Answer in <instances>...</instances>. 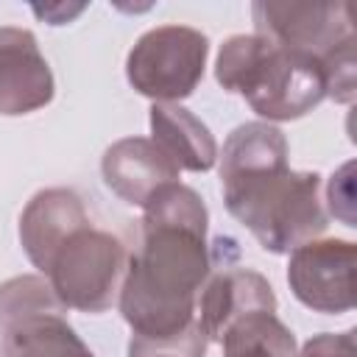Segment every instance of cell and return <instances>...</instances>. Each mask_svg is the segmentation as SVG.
Returning a JSON list of instances; mask_svg holds the SVG:
<instances>
[{
	"label": "cell",
	"instance_id": "1",
	"mask_svg": "<svg viewBox=\"0 0 357 357\" xmlns=\"http://www.w3.org/2000/svg\"><path fill=\"white\" fill-rule=\"evenodd\" d=\"M142 243L128 257L120 315L139 337H176L195 324V307L215 268L204 198L170 181L142 206Z\"/></svg>",
	"mask_w": 357,
	"mask_h": 357
},
{
	"label": "cell",
	"instance_id": "2",
	"mask_svg": "<svg viewBox=\"0 0 357 357\" xmlns=\"http://www.w3.org/2000/svg\"><path fill=\"white\" fill-rule=\"evenodd\" d=\"M218 159L229 215L265 251L290 254L324 234L329 215L321 198V176L290 170L282 128L265 120L243 123L226 137Z\"/></svg>",
	"mask_w": 357,
	"mask_h": 357
},
{
	"label": "cell",
	"instance_id": "3",
	"mask_svg": "<svg viewBox=\"0 0 357 357\" xmlns=\"http://www.w3.org/2000/svg\"><path fill=\"white\" fill-rule=\"evenodd\" d=\"M215 78L226 92L243 95L265 123L298 120L326 98L321 59L259 33L229 36L218 50Z\"/></svg>",
	"mask_w": 357,
	"mask_h": 357
},
{
	"label": "cell",
	"instance_id": "4",
	"mask_svg": "<svg viewBox=\"0 0 357 357\" xmlns=\"http://www.w3.org/2000/svg\"><path fill=\"white\" fill-rule=\"evenodd\" d=\"M126 243L103 229L81 226L50 257L45 279L67 310L106 312L120 298L128 268Z\"/></svg>",
	"mask_w": 357,
	"mask_h": 357
},
{
	"label": "cell",
	"instance_id": "5",
	"mask_svg": "<svg viewBox=\"0 0 357 357\" xmlns=\"http://www.w3.org/2000/svg\"><path fill=\"white\" fill-rule=\"evenodd\" d=\"M67 307L42 276H14L0 284L3 357H95L64 318Z\"/></svg>",
	"mask_w": 357,
	"mask_h": 357
},
{
	"label": "cell",
	"instance_id": "6",
	"mask_svg": "<svg viewBox=\"0 0 357 357\" xmlns=\"http://www.w3.org/2000/svg\"><path fill=\"white\" fill-rule=\"evenodd\" d=\"M209 39L190 25L145 31L126 56L128 84L153 103H181L204 78Z\"/></svg>",
	"mask_w": 357,
	"mask_h": 357
},
{
	"label": "cell",
	"instance_id": "7",
	"mask_svg": "<svg viewBox=\"0 0 357 357\" xmlns=\"http://www.w3.org/2000/svg\"><path fill=\"white\" fill-rule=\"evenodd\" d=\"M354 265L357 245L351 240H310L290 251L287 284L293 296L315 312H349L357 301Z\"/></svg>",
	"mask_w": 357,
	"mask_h": 357
},
{
	"label": "cell",
	"instance_id": "8",
	"mask_svg": "<svg viewBox=\"0 0 357 357\" xmlns=\"http://www.w3.org/2000/svg\"><path fill=\"white\" fill-rule=\"evenodd\" d=\"M254 33L324 59L343 42L354 39L351 14L346 3H276L259 0L251 6Z\"/></svg>",
	"mask_w": 357,
	"mask_h": 357
},
{
	"label": "cell",
	"instance_id": "9",
	"mask_svg": "<svg viewBox=\"0 0 357 357\" xmlns=\"http://www.w3.org/2000/svg\"><path fill=\"white\" fill-rule=\"evenodd\" d=\"M56 81L36 36L28 28H0V114L20 117L45 109Z\"/></svg>",
	"mask_w": 357,
	"mask_h": 357
},
{
	"label": "cell",
	"instance_id": "10",
	"mask_svg": "<svg viewBox=\"0 0 357 357\" xmlns=\"http://www.w3.org/2000/svg\"><path fill=\"white\" fill-rule=\"evenodd\" d=\"M251 312H276V296L271 282L251 268L220 265V271L209 276L198 296L195 324L201 326L206 340L220 343L223 332L237 318Z\"/></svg>",
	"mask_w": 357,
	"mask_h": 357
},
{
	"label": "cell",
	"instance_id": "11",
	"mask_svg": "<svg viewBox=\"0 0 357 357\" xmlns=\"http://www.w3.org/2000/svg\"><path fill=\"white\" fill-rule=\"evenodd\" d=\"M89 215L78 192L67 187L39 190L20 215V243L36 271H47L56 248L81 226H89Z\"/></svg>",
	"mask_w": 357,
	"mask_h": 357
},
{
	"label": "cell",
	"instance_id": "12",
	"mask_svg": "<svg viewBox=\"0 0 357 357\" xmlns=\"http://www.w3.org/2000/svg\"><path fill=\"white\" fill-rule=\"evenodd\" d=\"M100 176L106 187L131 206H145L156 190L178 181L173 162L145 137H126L112 142L100 159Z\"/></svg>",
	"mask_w": 357,
	"mask_h": 357
},
{
	"label": "cell",
	"instance_id": "13",
	"mask_svg": "<svg viewBox=\"0 0 357 357\" xmlns=\"http://www.w3.org/2000/svg\"><path fill=\"white\" fill-rule=\"evenodd\" d=\"M151 139L176 170L206 173L218 162V142L209 126L181 103L151 106Z\"/></svg>",
	"mask_w": 357,
	"mask_h": 357
},
{
	"label": "cell",
	"instance_id": "14",
	"mask_svg": "<svg viewBox=\"0 0 357 357\" xmlns=\"http://www.w3.org/2000/svg\"><path fill=\"white\" fill-rule=\"evenodd\" d=\"M223 357H293L296 337L276 312H251L237 318L220 337Z\"/></svg>",
	"mask_w": 357,
	"mask_h": 357
},
{
	"label": "cell",
	"instance_id": "15",
	"mask_svg": "<svg viewBox=\"0 0 357 357\" xmlns=\"http://www.w3.org/2000/svg\"><path fill=\"white\" fill-rule=\"evenodd\" d=\"M206 354V337L198 324H192L187 332L176 337H139L131 335L128 340V357H204Z\"/></svg>",
	"mask_w": 357,
	"mask_h": 357
},
{
	"label": "cell",
	"instance_id": "16",
	"mask_svg": "<svg viewBox=\"0 0 357 357\" xmlns=\"http://www.w3.org/2000/svg\"><path fill=\"white\" fill-rule=\"evenodd\" d=\"M324 78H326V98L335 103H351L357 92V78H354V39L343 42L332 53L321 59Z\"/></svg>",
	"mask_w": 357,
	"mask_h": 357
},
{
	"label": "cell",
	"instance_id": "17",
	"mask_svg": "<svg viewBox=\"0 0 357 357\" xmlns=\"http://www.w3.org/2000/svg\"><path fill=\"white\" fill-rule=\"evenodd\" d=\"M326 204L337 220H343L346 226H357V218H354V162H346L337 173H332L329 187H326Z\"/></svg>",
	"mask_w": 357,
	"mask_h": 357
},
{
	"label": "cell",
	"instance_id": "18",
	"mask_svg": "<svg viewBox=\"0 0 357 357\" xmlns=\"http://www.w3.org/2000/svg\"><path fill=\"white\" fill-rule=\"evenodd\" d=\"M357 332H321L312 335L293 357H357Z\"/></svg>",
	"mask_w": 357,
	"mask_h": 357
},
{
	"label": "cell",
	"instance_id": "19",
	"mask_svg": "<svg viewBox=\"0 0 357 357\" xmlns=\"http://www.w3.org/2000/svg\"><path fill=\"white\" fill-rule=\"evenodd\" d=\"M36 17H42L45 22L50 25H67L70 20H75L86 6L84 3H75V6H67V3H45V6H31Z\"/></svg>",
	"mask_w": 357,
	"mask_h": 357
}]
</instances>
